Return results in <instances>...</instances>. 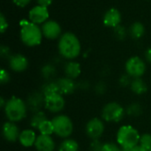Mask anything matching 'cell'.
Listing matches in <instances>:
<instances>
[{"label":"cell","instance_id":"cell-1","mask_svg":"<svg viewBox=\"0 0 151 151\" xmlns=\"http://www.w3.org/2000/svg\"><path fill=\"white\" fill-rule=\"evenodd\" d=\"M58 48L59 54L68 60H73L78 58L81 50L80 40L71 32H66L60 36Z\"/></svg>","mask_w":151,"mask_h":151},{"label":"cell","instance_id":"cell-2","mask_svg":"<svg viewBox=\"0 0 151 151\" xmlns=\"http://www.w3.org/2000/svg\"><path fill=\"white\" fill-rule=\"evenodd\" d=\"M8 121L19 122L23 120L27 114V105L25 101L17 96H12L6 100V104L3 109Z\"/></svg>","mask_w":151,"mask_h":151},{"label":"cell","instance_id":"cell-3","mask_svg":"<svg viewBox=\"0 0 151 151\" xmlns=\"http://www.w3.org/2000/svg\"><path fill=\"white\" fill-rule=\"evenodd\" d=\"M20 39L22 42L28 47H35L41 43L42 39V31L37 24L22 19L19 22Z\"/></svg>","mask_w":151,"mask_h":151},{"label":"cell","instance_id":"cell-4","mask_svg":"<svg viewBox=\"0 0 151 151\" xmlns=\"http://www.w3.org/2000/svg\"><path fill=\"white\" fill-rule=\"evenodd\" d=\"M140 138L141 134L138 130L130 125L121 126L116 135L117 143L122 150H129L138 146L140 144Z\"/></svg>","mask_w":151,"mask_h":151},{"label":"cell","instance_id":"cell-5","mask_svg":"<svg viewBox=\"0 0 151 151\" xmlns=\"http://www.w3.org/2000/svg\"><path fill=\"white\" fill-rule=\"evenodd\" d=\"M54 134L60 138H69L73 132V123L70 117L65 114L55 116L52 119Z\"/></svg>","mask_w":151,"mask_h":151},{"label":"cell","instance_id":"cell-6","mask_svg":"<svg viewBox=\"0 0 151 151\" xmlns=\"http://www.w3.org/2000/svg\"><path fill=\"white\" fill-rule=\"evenodd\" d=\"M125 114L126 109L117 102H110L106 104L102 110V119L106 122L118 123L123 119Z\"/></svg>","mask_w":151,"mask_h":151},{"label":"cell","instance_id":"cell-7","mask_svg":"<svg viewBox=\"0 0 151 151\" xmlns=\"http://www.w3.org/2000/svg\"><path fill=\"white\" fill-rule=\"evenodd\" d=\"M126 73L133 79L141 78L146 72V65L144 61L137 56L132 57L126 62Z\"/></svg>","mask_w":151,"mask_h":151},{"label":"cell","instance_id":"cell-8","mask_svg":"<svg viewBox=\"0 0 151 151\" xmlns=\"http://www.w3.org/2000/svg\"><path fill=\"white\" fill-rule=\"evenodd\" d=\"M65 106V100L62 94L55 93L45 96L44 108L51 113H58Z\"/></svg>","mask_w":151,"mask_h":151},{"label":"cell","instance_id":"cell-9","mask_svg":"<svg viewBox=\"0 0 151 151\" xmlns=\"http://www.w3.org/2000/svg\"><path fill=\"white\" fill-rule=\"evenodd\" d=\"M104 129V122L99 118H93L89 119L85 127L86 134L91 140H98L103 135Z\"/></svg>","mask_w":151,"mask_h":151},{"label":"cell","instance_id":"cell-10","mask_svg":"<svg viewBox=\"0 0 151 151\" xmlns=\"http://www.w3.org/2000/svg\"><path fill=\"white\" fill-rule=\"evenodd\" d=\"M42 31L43 36L50 40H55L62 35L61 27L55 20H47L44 22L42 27Z\"/></svg>","mask_w":151,"mask_h":151},{"label":"cell","instance_id":"cell-11","mask_svg":"<svg viewBox=\"0 0 151 151\" xmlns=\"http://www.w3.org/2000/svg\"><path fill=\"white\" fill-rule=\"evenodd\" d=\"M45 96L41 91H35L31 93L27 98V105L30 111L33 113L42 111V108L44 107Z\"/></svg>","mask_w":151,"mask_h":151},{"label":"cell","instance_id":"cell-12","mask_svg":"<svg viewBox=\"0 0 151 151\" xmlns=\"http://www.w3.org/2000/svg\"><path fill=\"white\" fill-rule=\"evenodd\" d=\"M19 128L16 125V123L12 121H6L4 123L2 127V134L5 141L9 142H15L19 141L20 134Z\"/></svg>","mask_w":151,"mask_h":151},{"label":"cell","instance_id":"cell-13","mask_svg":"<svg viewBox=\"0 0 151 151\" xmlns=\"http://www.w3.org/2000/svg\"><path fill=\"white\" fill-rule=\"evenodd\" d=\"M50 13L47 7L36 5L33 7L28 13V19L31 22L35 24H42L47 21L49 19Z\"/></svg>","mask_w":151,"mask_h":151},{"label":"cell","instance_id":"cell-14","mask_svg":"<svg viewBox=\"0 0 151 151\" xmlns=\"http://www.w3.org/2000/svg\"><path fill=\"white\" fill-rule=\"evenodd\" d=\"M9 66L12 71L21 73L28 67V60L21 54H14L9 58Z\"/></svg>","mask_w":151,"mask_h":151},{"label":"cell","instance_id":"cell-15","mask_svg":"<svg viewBox=\"0 0 151 151\" xmlns=\"http://www.w3.org/2000/svg\"><path fill=\"white\" fill-rule=\"evenodd\" d=\"M36 151H54L56 149V143L50 135L40 134L35 143Z\"/></svg>","mask_w":151,"mask_h":151},{"label":"cell","instance_id":"cell-16","mask_svg":"<svg viewBox=\"0 0 151 151\" xmlns=\"http://www.w3.org/2000/svg\"><path fill=\"white\" fill-rule=\"evenodd\" d=\"M56 81L58 87L59 93L62 94L63 96H68L73 94L75 91V89L78 88V85L76 84L74 80L67 77L59 78Z\"/></svg>","mask_w":151,"mask_h":151},{"label":"cell","instance_id":"cell-17","mask_svg":"<svg viewBox=\"0 0 151 151\" xmlns=\"http://www.w3.org/2000/svg\"><path fill=\"white\" fill-rule=\"evenodd\" d=\"M121 22V13L116 8H111L108 10L104 16V24L109 27H116L120 25Z\"/></svg>","mask_w":151,"mask_h":151},{"label":"cell","instance_id":"cell-18","mask_svg":"<svg viewBox=\"0 0 151 151\" xmlns=\"http://www.w3.org/2000/svg\"><path fill=\"white\" fill-rule=\"evenodd\" d=\"M36 139L37 135L34 129H24L19 134V142L21 146L25 148H30L32 146H35Z\"/></svg>","mask_w":151,"mask_h":151},{"label":"cell","instance_id":"cell-19","mask_svg":"<svg viewBox=\"0 0 151 151\" xmlns=\"http://www.w3.org/2000/svg\"><path fill=\"white\" fill-rule=\"evenodd\" d=\"M64 72L65 77L75 80L77 79L81 73V65L76 61H69L64 66Z\"/></svg>","mask_w":151,"mask_h":151},{"label":"cell","instance_id":"cell-20","mask_svg":"<svg viewBox=\"0 0 151 151\" xmlns=\"http://www.w3.org/2000/svg\"><path fill=\"white\" fill-rule=\"evenodd\" d=\"M130 88L133 93L136 95H143L148 91V86L142 78H135L132 80Z\"/></svg>","mask_w":151,"mask_h":151},{"label":"cell","instance_id":"cell-21","mask_svg":"<svg viewBox=\"0 0 151 151\" xmlns=\"http://www.w3.org/2000/svg\"><path fill=\"white\" fill-rule=\"evenodd\" d=\"M58 151H79V143L73 139L66 138L59 144Z\"/></svg>","mask_w":151,"mask_h":151},{"label":"cell","instance_id":"cell-22","mask_svg":"<svg viewBox=\"0 0 151 151\" xmlns=\"http://www.w3.org/2000/svg\"><path fill=\"white\" fill-rule=\"evenodd\" d=\"M47 119H48V118L42 111H36L32 115V117L30 119V127L33 129H38L40 125Z\"/></svg>","mask_w":151,"mask_h":151},{"label":"cell","instance_id":"cell-23","mask_svg":"<svg viewBox=\"0 0 151 151\" xmlns=\"http://www.w3.org/2000/svg\"><path fill=\"white\" fill-rule=\"evenodd\" d=\"M145 33V27L143 24L140 22H135L132 24L129 28V35L133 39H140L143 36Z\"/></svg>","mask_w":151,"mask_h":151},{"label":"cell","instance_id":"cell-24","mask_svg":"<svg viewBox=\"0 0 151 151\" xmlns=\"http://www.w3.org/2000/svg\"><path fill=\"white\" fill-rule=\"evenodd\" d=\"M41 92L44 95V96H49V95H52L55 93H59L58 90V87L57 84V81H47L41 88Z\"/></svg>","mask_w":151,"mask_h":151},{"label":"cell","instance_id":"cell-25","mask_svg":"<svg viewBox=\"0 0 151 151\" xmlns=\"http://www.w3.org/2000/svg\"><path fill=\"white\" fill-rule=\"evenodd\" d=\"M41 73H42V76L46 81H52V79L54 78V76L57 73V70H56V67L53 65L46 64L42 67Z\"/></svg>","mask_w":151,"mask_h":151},{"label":"cell","instance_id":"cell-26","mask_svg":"<svg viewBox=\"0 0 151 151\" xmlns=\"http://www.w3.org/2000/svg\"><path fill=\"white\" fill-rule=\"evenodd\" d=\"M38 132L40 133V134L42 135H52L54 134V127L52 124L51 120H45L44 122H42L40 127H38Z\"/></svg>","mask_w":151,"mask_h":151},{"label":"cell","instance_id":"cell-27","mask_svg":"<svg viewBox=\"0 0 151 151\" xmlns=\"http://www.w3.org/2000/svg\"><path fill=\"white\" fill-rule=\"evenodd\" d=\"M126 113L130 117H139L142 113V106L140 104L133 103L127 107Z\"/></svg>","mask_w":151,"mask_h":151},{"label":"cell","instance_id":"cell-28","mask_svg":"<svg viewBox=\"0 0 151 151\" xmlns=\"http://www.w3.org/2000/svg\"><path fill=\"white\" fill-rule=\"evenodd\" d=\"M113 31H114V35H115L116 38H118L119 40H124L127 37V31L124 26L119 25L118 27L113 28Z\"/></svg>","mask_w":151,"mask_h":151},{"label":"cell","instance_id":"cell-29","mask_svg":"<svg viewBox=\"0 0 151 151\" xmlns=\"http://www.w3.org/2000/svg\"><path fill=\"white\" fill-rule=\"evenodd\" d=\"M142 147H143L144 149H149L151 147V134H143L141 135L140 138V144Z\"/></svg>","mask_w":151,"mask_h":151},{"label":"cell","instance_id":"cell-30","mask_svg":"<svg viewBox=\"0 0 151 151\" xmlns=\"http://www.w3.org/2000/svg\"><path fill=\"white\" fill-rule=\"evenodd\" d=\"M122 150L119 144H116L114 142H105L104 143L102 151H120Z\"/></svg>","mask_w":151,"mask_h":151},{"label":"cell","instance_id":"cell-31","mask_svg":"<svg viewBox=\"0 0 151 151\" xmlns=\"http://www.w3.org/2000/svg\"><path fill=\"white\" fill-rule=\"evenodd\" d=\"M104 146V143L98 139V140H92V142L89 144V151H102Z\"/></svg>","mask_w":151,"mask_h":151},{"label":"cell","instance_id":"cell-32","mask_svg":"<svg viewBox=\"0 0 151 151\" xmlns=\"http://www.w3.org/2000/svg\"><path fill=\"white\" fill-rule=\"evenodd\" d=\"M132 77H130L127 73L126 74H123L120 78H119V84L120 86L122 87H127V86H130L131 85V82H132Z\"/></svg>","mask_w":151,"mask_h":151},{"label":"cell","instance_id":"cell-33","mask_svg":"<svg viewBox=\"0 0 151 151\" xmlns=\"http://www.w3.org/2000/svg\"><path fill=\"white\" fill-rule=\"evenodd\" d=\"M10 74L5 69H2L0 72V82L1 84H6L10 81Z\"/></svg>","mask_w":151,"mask_h":151},{"label":"cell","instance_id":"cell-34","mask_svg":"<svg viewBox=\"0 0 151 151\" xmlns=\"http://www.w3.org/2000/svg\"><path fill=\"white\" fill-rule=\"evenodd\" d=\"M0 55L3 58H10L12 57L10 48L8 46L2 45L0 47Z\"/></svg>","mask_w":151,"mask_h":151},{"label":"cell","instance_id":"cell-35","mask_svg":"<svg viewBox=\"0 0 151 151\" xmlns=\"http://www.w3.org/2000/svg\"><path fill=\"white\" fill-rule=\"evenodd\" d=\"M8 28V22L5 19V17L4 16L3 13L0 14V31L2 34H4Z\"/></svg>","mask_w":151,"mask_h":151},{"label":"cell","instance_id":"cell-36","mask_svg":"<svg viewBox=\"0 0 151 151\" xmlns=\"http://www.w3.org/2000/svg\"><path fill=\"white\" fill-rule=\"evenodd\" d=\"M106 89H107L106 84L104 82H102V81L98 82L96 84V86L95 87V90H96V94H98V95H103L106 91Z\"/></svg>","mask_w":151,"mask_h":151},{"label":"cell","instance_id":"cell-37","mask_svg":"<svg viewBox=\"0 0 151 151\" xmlns=\"http://www.w3.org/2000/svg\"><path fill=\"white\" fill-rule=\"evenodd\" d=\"M32 0H12V2L19 7H25L27 6Z\"/></svg>","mask_w":151,"mask_h":151},{"label":"cell","instance_id":"cell-38","mask_svg":"<svg viewBox=\"0 0 151 151\" xmlns=\"http://www.w3.org/2000/svg\"><path fill=\"white\" fill-rule=\"evenodd\" d=\"M37 3H38V5H41V6H44V7H49L51 4H52V1L53 0H36Z\"/></svg>","mask_w":151,"mask_h":151},{"label":"cell","instance_id":"cell-39","mask_svg":"<svg viewBox=\"0 0 151 151\" xmlns=\"http://www.w3.org/2000/svg\"><path fill=\"white\" fill-rule=\"evenodd\" d=\"M123 151H147L146 149H144L143 147H142L141 145H138L134 148L129 149V150H123Z\"/></svg>","mask_w":151,"mask_h":151},{"label":"cell","instance_id":"cell-40","mask_svg":"<svg viewBox=\"0 0 151 151\" xmlns=\"http://www.w3.org/2000/svg\"><path fill=\"white\" fill-rule=\"evenodd\" d=\"M145 58H146L147 61L151 64V47L150 48H149V49L146 50V52H145Z\"/></svg>","mask_w":151,"mask_h":151},{"label":"cell","instance_id":"cell-41","mask_svg":"<svg viewBox=\"0 0 151 151\" xmlns=\"http://www.w3.org/2000/svg\"><path fill=\"white\" fill-rule=\"evenodd\" d=\"M5 104H6V101L4 99V97H1L0 98V106H1V108L4 109V106H5Z\"/></svg>","mask_w":151,"mask_h":151},{"label":"cell","instance_id":"cell-42","mask_svg":"<svg viewBox=\"0 0 151 151\" xmlns=\"http://www.w3.org/2000/svg\"><path fill=\"white\" fill-rule=\"evenodd\" d=\"M146 150H147V151H151V147H150V148H149V149H147Z\"/></svg>","mask_w":151,"mask_h":151},{"label":"cell","instance_id":"cell-43","mask_svg":"<svg viewBox=\"0 0 151 151\" xmlns=\"http://www.w3.org/2000/svg\"><path fill=\"white\" fill-rule=\"evenodd\" d=\"M120 151H123V150H120Z\"/></svg>","mask_w":151,"mask_h":151}]
</instances>
